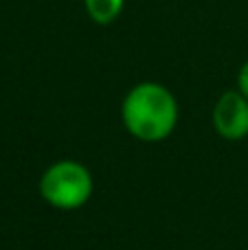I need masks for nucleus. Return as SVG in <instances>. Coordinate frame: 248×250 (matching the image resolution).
Instances as JSON below:
<instances>
[{
	"mask_svg": "<svg viewBox=\"0 0 248 250\" xmlns=\"http://www.w3.org/2000/svg\"><path fill=\"white\" fill-rule=\"evenodd\" d=\"M180 105L176 95L158 82H139L121 101V123L132 138L141 143H163L176 132Z\"/></svg>",
	"mask_w": 248,
	"mask_h": 250,
	"instance_id": "f257e3e1",
	"label": "nucleus"
},
{
	"mask_svg": "<svg viewBox=\"0 0 248 250\" xmlns=\"http://www.w3.org/2000/svg\"><path fill=\"white\" fill-rule=\"evenodd\" d=\"M38 193L51 208L79 211L90 202L95 193V176L82 160H53L40 176Z\"/></svg>",
	"mask_w": 248,
	"mask_h": 250,
	"instance_id": "f03ea898",
	"label": "nucleus"
},
{
	"mask_svg": "<svg viewBox=\"0 0 248 250\" xmlns=\"http://www.w3.org/2000/svg\"><path fill=\"white\" fill-rule=\"evenodd\" d=\"M211 125L215 134L228 143L244 141L248 136V99L237 88L218 97L211 110Z\"/></svg>",
	"mask_w": 248,
	"mask_h": 250,
	"instance_id": "7ed1b4c3",
	"label": "nucleus"
},
{
	"mask_svg": "<svg viewBox=\"0 0 248 250\" xmlns=\"http://www.w3.org/2000/svg\"><path fill=\"white\" fill-rule=\"evenodd\" d=\"M83 9L95 24L108 26L119 20L125 9V0H83Z\"/></svg>",
	"mask_w": 248,
	"mask_h": 250,
	"instance_id": "20e7f679",
	"label": "nucleus"
},
{
	"mask_svg": "<svg viewBox=\"0 0 248 250\" xmlns=\"http://www.w3.org/2000/svg\"><path fill=\"white\" fill-rule=\"evenodd\" d=\"M235 88L242 92V95L248 99V60L244 64L240 66V70H237V82H235Z\"/></svg>",
	"mask_w": 248,
	"mask_h": 250,
	"instance_id": "39448f33",
	"label": "nucleus"
}]
</instances>
